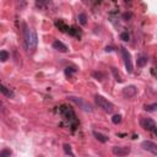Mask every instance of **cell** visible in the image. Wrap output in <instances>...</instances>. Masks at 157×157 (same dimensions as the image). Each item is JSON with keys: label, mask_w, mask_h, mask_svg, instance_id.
I'll return each instance as SVG.
<instances>
[{"label": "cell", "mask_w": 157, "mask_h": 157, "mask_svg": "<svg viewBox=\"0 0 157 157\" xmlns=\"http://www.w3.org/2000/svg\"><path fill=\"white\" fill-rule=\"evenodd\" d=\"M36 4H37L38 7H44V6L47 5L45 0H36Z\"/></svg>", "instance_id": "44dd1931"}, {"label": "cell", "mask_w": 157, "mask_h": 157, "mask_svg": "<svg viewBox=\"0 0 157 157\" xmlns=\"http://www.w3.org/2000/svg\"><path fill=\"white\" fill-rule=\"evenodd\" d=\"M17 2H18L20 10H23V9L27 6V0H17Z\"/></svg>", "instance_id": "ffe728a7"}, {"label": "cell", "mask_w": 157, "mask_h": 157, "mask_svg": "<svg viewBox=\"0 0 157 157\" xmlns=\"http://www.w3.org/2000/svg\"><path fill=\"white\" fill-rule=\"evenodd\" d=\"M136 93H137V88L134 85H129V86H125L123 88V96L125 98H132L136 96Z\"/></svg>", "instance_id": "ba28073f"}, {"label": "cell", "mask_w": 157, "mask_h": 157, "mask_svg": "<svg viewBox=\"0 0 157 157\" xmlns=\"http://www.w3.org/2000/svg\"><path fill=\"white\" fill-rule=\"evenodd\" d=\"M81 1H83V2H86V1H87V0H81Z\"/></svg>", "instance_id": "d4e9b609"}, {"label": "cell", "mask_w": 157, "mask_h": 157, "mask_svg": "<svg viewBox=\"0 0 157 157\" xmlns=\"http://www.w3.org/2000/svg\"><path fill=\"white\" fill-rule=\"evenodd\" d=\"M120 39H123V40H129V34H128V32H123V33H120Z\"/></svg>", "instance_id": "7402d4cb"}, {"label": "cell", "mask_w": 157, "mask_h": 157, "mask_svg": "<svg viewBox=\"0 0 157 157\" xmlns=\"http://www.w3.org/2000/svg\"><path fill=\"white\" fill-rule=\"evenodd\" d=\"M53 48L55 49V50H58V52H60V53H67V47L63 43V42H60V40H54L53 42Z\"/></svg>", "instance_id": "9c48e42d"}, {"label": "cell", "mask_w": 157, "mask_h": 157, "mask_svg": "<svg viewBox=\"0 0 157 157\" xmlns=\"http://www.w3.org/2000/svg\"><path fill=\"white\" fill-rule=\"evenodd\" d=\"M112 121H113L114 124H119V123L121 121V115H120V114H115V115L112 118Z\"/></svg>", "instance_id": "d6986e66"}, {"label": "cell", "mask_w": 157, "mask_h": 157, "mask_svg": "<svg viewBox=\"0 0 157 157\" xmlns=\"http://www.w3.org/2000/svg\"><path fill=\"white\" fill-rule=\"evenodd\" d=\"M7 59H9V53L6 50H1L0 52V61L1 63H5Z\"/></svg>", "instance_id": "2e32d148"}, {"label": "cell", "mask_w": 157, "mask_h": 157, "mask_svg": "<svg viewBox=\"0 0 157 157\" xmlns=\"http://www.w3.org/2000/svg\"><path fill=\"white\" fill-rule=\"evenodd\" d=\"M147 61H148V58H147L146 55L141 54V55H139V56H137L136 64H137V66H139V67H144V66L147 64Z\"/></svg>", "instance_id": "7c38bea8"}, {"label": "cell", "mask_w": 157, "mask_h": 157, "mask_svg": "<svg viewBox=\"0 0 157 157\" xmlns=\"http://www.w3.org/2000/svg\"><path fill=\"white\" fill-rule=\"evenodd\" d=\"M140 125H141V128H144L145 130H148V131H155L157 129L155 120H152L151 118H141Z\"/></svg>", "instance_id": "5b68a950"}, {"label": "cell", "mask_w": 157, "mask_h": 157, "mask_svg": "<svg viewBox=\"0 0 157 157\" xmlns=\"http://www.w3.org/2000/svg\"><path fill=\"white\" fill-rule=\"evenodd\" d=\"M1 93L5 96V97H7V98H13L15 97V93H13V91L12 90H10V88H7L5 85H1Z\"/></svg>", "instance_id": "30bf717a"}, {"label": "cell", "mask_w": 157, "mask_h": 157, "mask_svg": "<svg viewBox=\"0 0 157 157\" xmlns=\"http://www.w3.org/2000/svg\"><path fill=\"white\" fill-rule=\"evenodd\" d=\"M155 132H156V135H157V129H156V130H155Z\"/></svg>", "instance_id": "cb8c5ba5"}, {"label": "cell", "mask_w": 157, "mask_h": 157, "mask_svg": "<svg viewBox=\"0 0 157 157\" xmlns=\"http://www.w3.org/2000/svg\"><path fill=\"white\" fill-rule=\"evenodd\" d=\"M141 147L145 151H147V152L157 156V144H155V142H152L150 140H145V141L141 142Z\"/></svg>", "instance_id": "8992f818"}, {"label": "cell", "mask_w": 157, "mask_h": 157, "mask_svg": "<svg viewBox=\"0 0 157 157\" xmlns=\"http://www.w3.org/2000/svg\"><path fill=\"white\" fill-rule=\"evenodd\" d=\"M120 53H121V56H123V59H124V64H125L126 71H128L129 74H131L132 70H134V67H132V60H131V54H130V53L128 52V49L124 48V47L120 48Z\"/></svg>", "instance_id": "277c9868"}, {"label": "cell", "mask_w": 157, "mask_h": 157, "mask_svg": "<svg viewBox=\"0 0 157 157\" xmlns=\"http://www.w3.org/2000/svg\"><path fill=\"white\" fill-rule=\"evenodd\" d=\"M23 38H25V44H26L27 50L33 52L38 44V37H37L36 31L32 27L23 25Z\"/></svg>", "instance_id": "6da1fadb"}, {"label": "cell", "mask_w": 157, "mask_h": 157, "mask_svg": "<svg viewBox=\"0 0 157 157\" xmlns=\"http://www.w3.org/2000/svg\"><path fill=\"white\" fill-rule=\"evenodd\" d=\"M144 109L146 112H156L157 110V102L156 103H151V104H145Z\"/></svg>", "instance_id": "4fadbf2b"}, {"label": "cell", "mask_w": 157, "mask_h": 157, "mask_svg": "<svg viewBox=\"0 0 157 157\" xmlns=\"http://www.w3.org/2000/svg\"><path fill=\"white\" fill-rule=\"evenodd\" d=\"M92 134H93V136H94L98 141H101V142H107V141H108V136L104 135V134H102V132H99V131H97V130H93Z\"/></svg>", "instance_id": "8fae6325"}, {"label": "cell", "mask_w": 157, "mask_h": 157, "mask_svg": "<svg viewBox=\"0 0 157 157\" xmlns=\"http://www.w3.org/2000/svg\"><path fill=\"white\" fill-rule=\"evenodd\" d=\"M94 103H96V105L98 108H101L105 113H112L114 110V104L110 101H108L107 98H104L103 96H101V94H96L94 96Z\"/></svg>", "instance_id": "7a4b0ae2"}, {"label": "cell", "mask_w": 157, "mask_h": 157, "mask_svg": "<svg viewBox=\"0 0 157 157\" xmlns=\"http://www.w3.org/2000/svg\"><path fill=\"white\" fill-rule=\"evenodd\" d=\"M45 2H47V5H48V4H50V2H52V0H45Z\"/></svg>", "instance_id": "603a6c76"}, {"label": "cell", "mask_w": 157, "mask_h": 157, "mask_svg": "<svg viewBox=\"0 0 157 157\" xmlns=\"http://www.w3.org/2000/svg\"><path fill=\"white\" fill-rule=\"evenodd\" d=\"M67 98H69V101H71L72 103H75L81 110L87 112V113H92V112H93V107H92V104H91L88 101H86L85 98L76 97V96H69Z\"/></svg>", "instance_id": "3957f363"}, {"label": "cell", "mask_w": 157, "mask_h": 157, "mask_svg": "<svg viewBox=\"0 0 157 157\" xmlns=\"http://www.w3.org/2000/svg\"><path fill=\"white\" fill-rule=\"evenodd\" d=\"M77 20H78V22H80V25H82V26H85V25L87 23V16H86V13H83V12H81V13H78V16H77Z\"/></svg>", "instance_id": "5bb4252c"}, {"label": "cell", "mask_w": 157, "mask_h": 157, "mask_svg": "<svg viewBox=\"0 0 157 157\" xmlns=\"http://www.w3.org/2000/svg\"><path fill=\"white\" fill-rule=\"evenodd\" d=\"M110 70H112V74H113V76H114V78L118 81V82H121L123 81V78H121V76H120V74L117 71V67H110Z\"/></svg>", "instance_id": "9a60e30c"}, {"label": "cell", "mask_w": 157, "mask_h": 157, "mask_svg": "<svg viewBox=\"0 0 157 157\" xmlns=\"http://www.w3.org/2000/svg\"><path fill=\"white\" fill-rule=\"evenodd\" d=\"M63 148H64V152H65L66 155H69V156H74V152L71 151V146H70L69 144H64Z\"/></svg>", "instance_id": "e0dca14e"}, {"label": "cell", "mask_w": 157, "mask_h": 157, "mask_svg": "<svg viewBox=\"0 0 157 157\" xmlns=\"http://www.w3.org/2000/svg\"><path fill=\"white\" fill-rule=\"evenodd\" d=\"M11 155H12V152L10 150H7V148H5V150H2L0 152V157H10Z\"/></svg>", "instance_id": "ac0fdd59"}, {"label": "cell", "mask_w": 157, "mask_h": 157, "mask_svg": "<svg viewBox=\"0 0 157 157\" xmlns=\"http://www.w3.org/2000/svg\"><path fill=\"white\" fill-rule=\"evenodd\" d=\"M112 152L114 156H128L130 152H131V148L130 147H126V146H114L112 148Z\"/></svg>", "instance_id": "52a82bcc"}]
</instances>
